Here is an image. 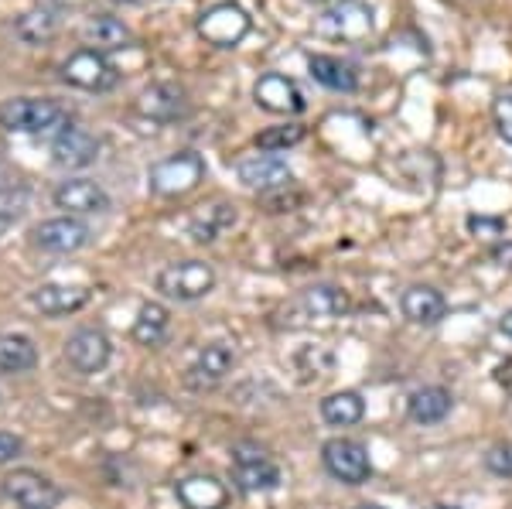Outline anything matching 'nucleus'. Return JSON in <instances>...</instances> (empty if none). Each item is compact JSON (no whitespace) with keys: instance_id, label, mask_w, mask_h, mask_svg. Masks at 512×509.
Listing matches in <instances>:
<instances>
[{"instance_id":"1","label":"nucleus","mask_w":512,"mask_h":509,"mask_svg":"<svg viewBox=\"0 0 512 509\" xmlns=\"http://www.w3.org/2000/svg\"><path fill=\"white\" fill-rule=\"evenodd\" d=\"M0 127L7 134H28V137H59L65 127H72L69 110L48 96H14L0 103Z\"/></svg>"},{"instance_id":"2","label":"nucleus","mask_w":512,"mask_h":509,"mask_svg":"<svg viewBox=\"0 0 512 509\" xmlns=\"http://www.w3.org/2000/svg\"><path fill=\"white\" fill-rule=\"evenodd\" d=\"M205 178V161L198 158L195 151H181V154H171L154 164L147 171V185H151L154 195L161 199H178V195H188L202 185Z\"/></svg>"},{"instance_id":"3","label":"nucleus","mask_w":512,"mask_h":509,"mask_svg":"<svg viewBox=\"0 0 512 509\" xmlns=\"http://www.w3.org/2000/svg\"><path fill=\"white\" fill-rule=\"evenodd\" d=\"M216 287V270L205 260H178L158 274V291L171 301H198Z\"/></svg>"},{"instance_id":"4","label":"nucleus","mask_w":512,"mask_h":509,"mask_svg":"<svg viewBox=\"0 0 512 509\" xmlns=\"http://www.w3.org/2000/svg\"><path fill=\"white\" fill-rule=\"evenodd\" d=\"M62 79L76 89H86V93H110L120 82V72L103 52L79 48V52H72L69 59L62 62Z\"/></svg>"},{"instance_id":"5","label":"nucleus","mask_w":512,"mask_h":509,"mask_svg":"<svg viewBox=\"0 0 512 509\" xmlns=\"http://www.w3.org/2000/svg\"><path fill=\"white\" fill-rule=\"evenodd\" d=\"M315 31L335 41H362L373 35V7L362 0H338L318 18Z\"/></svg>"},{"instance_id":"6","label":"nucleus","mask_w":512,"mask_h":509,"mask_svg":"<svg viewBox=\"0 0 512 509\" xmlns=\"http://www.w3.org/2000/svg\"><path fill=\"white\" fill-rule=\"evenodd\" d=\"M0 489L18 509H55L62 503V489L35 469H14Z\"/></svg>"},{"instance_id":"7","label":"nucleus","mask_w":512,"mask_h":509,"mask_svg":"<svg viewBox=\"0 0 512 509\" xmlns=\"http://www.w3.org/2000/svg\"><path fill=\"white\" fill-rule=\"evenodd\" d=\"M233 482L239 492L253 496V492H270L280 486V469L267 458V451L253 445L233 448Z\"/></svg>"},{"instance_id":"8","label":"nucleus","mask_w":512,"mask_h":509,"mask_svg":"<svg viewBox=\"0 0 512 509\" xmlns=\"http://www.w3.org/2000/svg\"><path fill=\"white\" fill-rule=\"evenodd\" d=\"M198 35L216 48H236L239 41L250 35V14L239 4H216L198 18Z\"/></svg>"},{"instance_id":"9","label":"nucleus","mask_w":512,"mask_h":509,"mask_svg":"<svg viewBox=\"0 0 512 509\" xmlns=\"http://www.w3.org/2000/svg\"><path fill=\"white\" fill-rule=\"evenodd\" d=\"M65 363H69L76 373L82 376H93V373H103L106 363L113 356V346H110V335L103 328H79L65 339Z\"/></svg>"},{"instance_id":"10","label":"nucleus","mask_w":512,"mask_h":509,"mask_svg":"<svg viewBox=\"0 0 512 509\" xmlns=\"http://www.w3.org/2000/svg\"><path fill=\"white\" fill-rule=\"evenodd\" d=\"M321 462H325L328 475L338 479V482H345V486H362V482L369 479V472H373L366 448H362L359 441H352V438H332V441H328V445L321 448Z\"/></svg>"},{"instance_id":"11","label":"nucleus","mask_w":512,"mask_h":509,"mask_svg":"<svg viewBox=\"0 0 512 509\" xmlns=\"http://www.w3.org/2000/svg\"><path fill=\"white\" fill-rule=\"evenodd\" d=\"M89 226L76 216H55L31 229V240L45 253H79L89 243Z\"/></svg>"},{"instance_id":"12","label":"nucleus","mask_w":512,"mask_h":509,"mask_svg":"<svg viewBox=\"0 0 512 509\" xmlns=\"http://www.w3.org/2000/svg\"><path fill=\"white\" fill-rule=\"evenodd\" d=\"M52 202L65 209V216H93L110 209V195L93 178H69L52 192Z\"/></svg>"},{"instance_id":"13","label":"nucleus","mask_w":512,"mask_h":509,"mask_svg":"<svg viewBox=\"0 0 512 509\" xmlns=\"http://www.w3.org/2000/svg\"><path fill=\"white\" fill-rule=\"evenodd\" d=\"M253 96L263 110L277 113V117H294V113H301L304 106H308L304 103V93L297 89V82L280 76V72H267V76L256 79Z\"/></svg>"},{"instance_id":"14","label":"nucleus","mask_w":512,"mask_h":509,"mask_svg":"<svg viewBox=\"0 0 512 509\" xmlns=\"http://www.w3.org/2000/svg\"><path fill=\"white\" fill-rule=\"evenodd\" d=\"M236 175L253 192H277V188H287L294 182L291 164L284 158H274V154H253V158L239 161Z\"/></svg>"},{"instance_id":"15","label":"nucleus","mask_w":512,"mask_h":509,"mask_svg":"<svg viewBox=\"0 0 512 509\" xmlns=\"http://www.w3.org/2000/svg\"><path fill=\"white\" fill-rule=\"evenodd\" d=\"M233 366H236L233 349L222 346V342H209V346L195 356V363L188 366L185 383L192 390H212V387H219L229 373H233Z\"/></svg>"},{"instance_id":"16","label":"nucleus","mask_w":512,"mask_h":509,"mask_svg":"<svg viewBox=\"0 0 512 509\" xmlns=\"http://www.w3.org/2000/svg\"><path fill=\"white\" fill-rule=\"evenodd\" d=\"M99 158V137H93L82 127H65L52 141V164L65 171L89 168Z\"/></svg>"},{"instance_id":"17","label":"nucleus","mask_w":512,"mask_h":509,"mask_svg":"<svg viewBox=\"0 0 512 509\" xmlns=\"http://www.w3.org/2000/svg\"><path fill=\"white\" fill-rule=\"evenodd\" d=\"M175 496L185 509H226L229 489L216 475H188V479L175 482Z\"/></svg>"},{"instance_id":"18","label":"nucleus","mask_w":512,"mask_h":509,"mask_svg":"<svg viewBox=\"0 0 512 509\" xmlns=\"http://www.w3.org/2000/svg\"><path fill=\"white\" fill-rule=\"evenodd\" d=\"M31 305L48 318H62V315H76L79 308L89 305V287L79 284H41L31 294Z\"/></svg>"},{"instance_id":"19","label":"nucleus","mask_w":512,"mask_h":509,"mask_svg":"<svg viewBox=\"0 0 512 509\" xmlns=\"http://www.w3.org/2000/svg\"><path fill=\"white\" fill-rule=\"evenodd\" d=\"M137 110L144 113L147 120L171 123V120L185 117L188 103H185V93H181L178 86H168V82H158V86H147L144 93L137 96Z\"/></svg>"},{"instance_id":"20","label":"nucleus","mask_w":512,"mask_h":509,"mask_svg":"<svg viewBox=\"0 0 512 509\" xmlns=\"http://www.w3.org/2000/svg\"><path fill=\"white\" fill-rule=\"evenodd\" d=\"M82 41H86L93 52H117V48H127L134 35L120 18H110V14H99V18H89L82 24Z\"/></svg>"},{"instance_id":"21","label":"nucleus","mask_w":512,"mask_h":509,"mask_svg":"<svg viewBox=\"0 0 512 509\" xmlns=\"http://www.w3.org/2000/svg\"><path fill=\"white\" fill-rule=\"evenodd\" d=\"M400 308L414 325H437L444 318V311H448V301H444V294L434 291V287L417 284V287H410V291H403Z\"/></svg>"},{"instance_id":"22","label":"nucleus","mask_w":512,"mask_h":509,"mask_svg":"<svg viewBox=\"0 0 512 509\" xmlns=\"http://www.w3.org/2000/svg\"><path fill=\"white\" fill-rule=\"evenodd\" d=\"M38 366V346L21 332H0V373H31Z\"/></svg>"},{"instance_id":"23","label":"nucleus","mask_w":512,"mask_h":509,"mask_svg":"<svg viewBox=\"0 0 512 509\" xmlns=\"http://www.w3.org/2000/svg\"><path fill=\"white\" fill-rule=\"evenodd\" d=\"M451 404L454 400L444 387H424V390L410 393L407 414H410V421H417V424H437L451 414Z\"/></svg>"},{"instance_id":"24","label":"nucleus","mask_w":512,"mask_h":509,"mask_svg":"<svg viewBox=\"0 0 512 509\" xmlns=\"http://www.w3.org/2000/svg\"><path fill=\"white\" fill-rule=\"evenodd\" d=\"M308 69H311V76L321 82V86L335 89V93H352V89L359 86V76H355L352 65L335 59V55H311Z\"/></svg>"},{"instance_id":"25","label":"nucleus","mask_w":512,"mask_h":509,"mask_svg":"<svg viewBox=\"0 0 512 509\" xmlns=\"http://www.w3.org/2000/svg\"><path fill=\"white\" fill-rule=\"evenodd\" d=\"M362 414H366V400L355 390H338L332 397L321 400V417L332 428H352V424L362 421Z\"/></svg>"},{"instance_id":"26","label":"nucleus","mask_w":512,"mask_h":509,"mask_svg":"<svg viewBox=\"0 0 512 509\" xmlns=\"http://www.w3.org/2000/svg\"><path fill=\"white\" fill-rule=\"evenodd\" d=\"M168 328H171V311L158 305V301H147V305L137 311L134 342L137 346H161V342L168 339Z\"/></svg>"},{"instance_id":"27","label":"nucleus","mask_w":512,"mask_h":509,"mask_svg":"<svg viewBox=\"0 0 512 509\" xmlns=\"http://www.w3.org/2000/svg\"><path fill=\"white\" fill-rule=\"evenodd\" d=\"M59 31V18H55L48 7H35V11H24L18 21H14V35H18L24 45H48Z\"/></svg>"},{"instance_id":"28","label":"nucleus","mask_w":512,"mask_h":509,"mask_svg":"<svg viewBox=\"0 0 512 509\" xmlns=\"http://www.w3.org/2000/svg\"><path fill=\"white\" fill-rule=\"evenodd\" d=\"M304 308L318 318H335V315H345V311L352 308V301H349V294L338 291V287L321 284V287H311V291L304 294Z\"/></svg>"},{"instance_id":"29","label":"nucleus","mask_w":512,"mask_h":509,"mask_svg":"<svg viewBox=\"0 0 512 509\" xmlns=\"http://www.w3.org/2000/svg\"><path fill=\"white\" fill-rule=\"evenodd\" d=\"M236 223V209L233 205H212L202 216L192 219V240L195 243H212L226 226Z\"/></svg>"},{"instance_id":"30","label":"nucleus","mask_w":512,"mask_h":509,"mask_svg":"<svg viewBox=\"0 0 512 509\" xmlns=\"http://www.w3.org/2000/svg\"><path fill=\"white\" fill-rule=\"evenodd\" d=\"M304 134L308 130L301 127V123H280V127H270L263 130V134H256V147L260 151H291V147H297L304 141Z\"/></svg>"},{"instance_id":"31","label":"nucleus","mask_w":512,"mask_h":509,"mask_svg":"<svg viewBox=\"0 0 512 509\" xmlns=\"http://www.w3.org/2000/svg\"><path fill=\"white\" fill-rule=\"evenodd\" d=\"M28 212V188L4 185L0 188V233H7L18 219Z\"/></svg>"},{"instance_id":"32","label":"nucleus","mask_w":512,"mask_h":509,"mask_svg":"<svg viewBox=\"0 0 512 509\" xmlns=\"http://www.w3.org/2000/svg\"><path fill=\"white\" fill-rule=\"evenodd\" d=\"M485 469L492 475H502V479H512V441H502V445L489 448L485 455Z\"/></svg>"},{"instance_id":"33","label":"nucleus","mask_w":512,"mask_h":509,"mask_svg":"<svg viewBox=\"0 0 512 509\" xmlns=\"http://www.w3.org/2000/svg\"><path fill=\"white\" fill-rule=\"evenodd\" d=\"M495 127H499L502 141L512 144V89H506V93L495 100Z\"/></svg>"},{"instance_id":"34","label":"nucleus","mask_w":512,"mask_h":509,"mask_svg":"<svg viewBox=\"0 0 512 509\" xmlns=\"http://www.w3.org/2000/svg\"><path fill=\"white\" fill-rule=\"evenodd\" d=\"M24 441L14 431H0V465H11L14 458H21Z\"/></svg>"},{"instance_id":"35","label":"nucleus","mask_w":512,"mask_h":509,"mask_svg":"<svg viewBox=\"0 0 512 509\" xmlns=\"http://www.w3.org/2000/svg\"><path fill=\"white\" fill-rule=\"evenodd\" d=\"M472 233H492V236H502V223L499 219H468Z\"/></svg>"},{"instance_id":"36","label":"nucleus","mask_w":512,"mask_h":509,"mask_svg":"<svg viewBox=\"0 0 512 509\" xmlns=\"http://www.w3.org/2000/svg\"><path fill=\"white\" fill-rule=\"evenodd\" d=\"M492 260H495V264H502V267H512V243L495 246V250H492Z\"/></svg>"},{"instance_id":"37","label":"nucleus","mask_w":512,"mask_h":509,"mask_svg":"<svg viewBox=\"0 0 512 509\" xmlns=\"http://www.w3.org/2000/svg\"><path fill=\"white\" fill-rule=\"evenodd\" d=\"M495 380H499L506 390H512V359H506V363H502L499 369H495Z\"/></svg>"},{"instance_id":"38","label":"nucleus","mask_w":512,"mask_h":509,"mask_svg":"<svg viewBox=\"0 0 512 509\" xmlns=\"http://www.w3.org/2000/svg\"><path fill=\"white\" fill-rule=\"evenodd\" d=\"M499 328H502V332H506V335H509V339H512V311H506V315H502V322H499Z\"/></svg>"},{"instance_id":"39","label":"nucleus","mask_w":512,"mask_h":509,"mask_svg":"<svg viewBox=\"0 0 512 509\" xmlns=\"http://www.w3.org/2000/svg\"><path fill=\"white\" fill-rule=\"evenodd\" d=\"M110 4H123V7H127V4H140V0H110Z\"/></svg>"},{"instance_id":"40","label":"nucleus","mask_w":512,"mask_h":509,"mask_svg":"<svg viewBox=\"0 0 512 509\" xmlns=\"http://www.w3.org/2000/svg\"><path fill=\"white\" fill-rule=\"evenodd\" d=\"M359 509H383V506H373V503H366V506H359Z\"/></svg>"},{"instance_id":"41","label":"nucleus","mask_w":512,"mask_h":509,"mask_svg":"<svg viewBox=\"0 0 512 509\" xmlns=\"http://www.w3.org/2000/svg\"><path fill=\"white\" fill-rule=\"evenodd\" d=\"M434 509H458V506H434Z\"/></svg>"},{"instance_id":"42","label":"nucleus","mask_w":512,"mask_h":509,"mask_svg":"<svg viewBox=\"0 0 512 509\" xmlns=\"http://www.w3.org/2000/svg\"><path fill=\"white\" fill-rule=\"evenodd\" d=\"M311 4H325V0H311Z\"/></svg>"}]
</instances>
